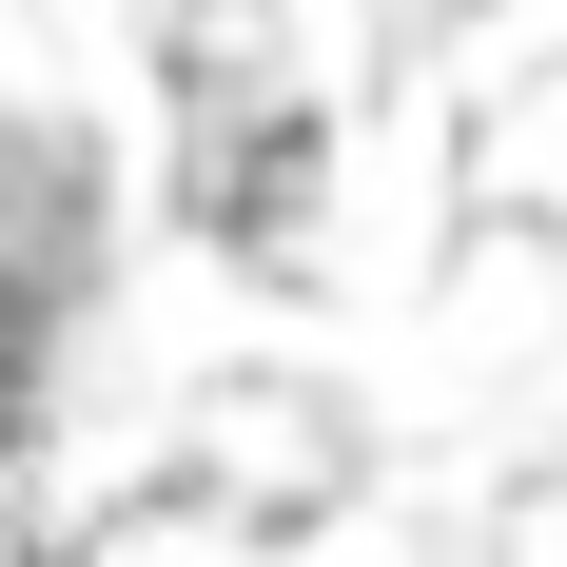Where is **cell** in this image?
Listing matches in <instances>:
<instances>
[{"mask_svg":"<svg viewBox=\"0 0 567 567\" xmlns=\"http://www.w3.org/2000/svg\"><path fill=\"white\" fill-rule=\"evenodd\" d=\"M176 489H216V509H255V528H275L293 489H333V411L235 372V392H196V451H176Z\"/></svg>","mask_w":567,"mask_h":567,"instance_id":"6da1fadb","label":"cell"},{"mask_svg":"<svg viewBox=\"0 0 567 567\" xmlns=\"http://www.w3.org/2000/svg\"><path fill=\"white\" fill-rule=\"evenodd\" d=\"M79 567H275V528H255V509H216V489H137V509H117Z\"/></svg>","mask_w":567,"mask_h":567,"instance_id":"7a4b0ae2","label":"cell"}]
</instances>
